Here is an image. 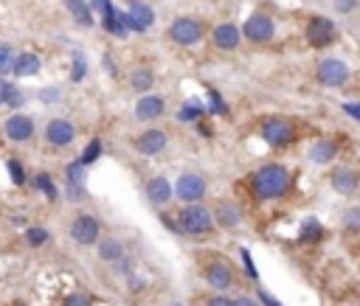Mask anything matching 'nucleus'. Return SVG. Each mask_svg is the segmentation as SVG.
I'll return each instance as SVG.
<instances>
[{"label":"nucleus","mask_w":360,"mask_h":306,"mask_svg":"<svg viewBox=\"0 0 360 306\" xmlns=\"http://www.w3.org/2000/svg\"><path fill=\"white\" fill-rule=\"evenodd\" d=\"M332 188H335L338 194H343V197L354 194V191L360 188V177H357V172H354V169H349V166H338V169L332 172Z\"/></svg>","instance_id":"obj_15"},{"label":"nucleus","mask_w":360,"mask_h":306,"mask_svg":"<svg viewBox=\"0 0 360 306\" xmlns=\"http://www.w3.org/2000/svg\"><path fill=\"white\" fill-rule=\"evenodd\" d=\"M62 306H93V303H91V298H88V295H70Z\"/></svg>","instance_id":"obj_34"},{"label":"nucleus","mask_w":360,"mask_h":306,"mask_svg":"<svg viewBox=\"0 0 360 306\" xmlns=\"http://www.w3.org/2000/svg\"><path fill=\"white\" fill-rule=\"evenodd\" d=\"M290 191V172L281 163H267L253 175V197L256 200H279Z\"/></svg>","instance_id":"obj_1"},{"label":"nucleus","mask_w":360,"mask_h":306,"mask_svg":"<svg viewBox=\"0 0 360 306\" xmlns=\"http://www.w3.org/2000/svg\"><path fill=\"white\" fill-rule=\"evenodd\" d=\"M104 29H107L110 34H116V37H124V34L130 31V17H127L124 12L110 9V12L104 15Z\"/></svg>","instance_id":"obj_22"},{"label":"nucleus","mask_w":360,"mask_h":306,"mask_svg":"<svg viewBox=\"0 0 360 306\" xmlns=\"http://www.w3.org/2000/svg\"><path fill=\"white\" fill-rule=\"evenodd\" d=\"M152 82H155V76H152V70H150V67H135V70H132L130 85H132L138 93H147V90L152 88Z\"/></svg>","instance_id":"obj_24"},{"label":"nucleus","mask_w":360,"mask_h":306,"mask_svg":"<svg viewBox=\"0 0 360 306\" xmlns=\"http://www.w3.org/2000/svg\"><path fill=\"white\" fill-rule=\"evenodd\" d=\"M26 242L31 248H40V245L48 242V231H45V227H29V231H26Z\"/></svg>","instance_id":"obj_28"},{"label":"nucleus","mask_w":360,"mask_h":306,"mask_svg":"<svg viewBox=\"0 0 360 306\" xmlns=\"http://www.w3.org/2000/svg\"><path fill=\"white\" fill-rule=\"evenodd\" d=\"M99 155H102V140H99V138H93V140H91V146L85 149V155L79 158V163H82V166H88V163H93Z\"/></svg>","instance_id":"obj_29"},{"label":"nucleus","mask_w":360,"mask_h":306,"mask_svg":"<svg viewBox=\"0 0 360 306\" xmlns=\"http://www.w3.org/2000/svg\"><path fill=\"white\" fill-rule=\"evenodd\" d=\"M135 115H138V121H152V118L164 115V99L143 93V99H138V104H135Z\"/></svg>","instance_id":"obj_17"},{"label":"nucleus","mask_w":360,"mask_h":306,"mask_svg":"<svg viewBox=\"0 0 360 306\" xmlns=\"http://www.w3.org/2000/svg\"><path fill=\"white\" fill-rule=\"evenodd\" d=\"M9 175H12V180H15L17 186H23V183H26V175H23L20 161H9Z\"/></svg>","instance_id":"obj_32"},{"label":"nucleus","mask_w":360,"mask_h":306,"mask_svg":"<svg viewBox=\"0 0 360 306\" xmlns=\"http://www.w3.org/2000/svg\"><path fill=\"white\" fill-rule=\"evenodd\" d=\"M70 239L77 245H96L102 239V222L91 214H79L70 222Z\"/></svg>","instance_id":"obj_4"},{"label":"nucleus","mask_w":360,"mask_h":306,"mask_svg":"<svg viewBox=\"0 0 360 306\" xmlns=\"http://www.w3.org/2000/svg\"><path fill=\"white\" fill-rule=\"evenodd\" d=\"M346 225L357 231V227H360V208H354V211H349V214H346Z\"/></svg>","instance_id":"obj_37"},{"label":"nucleus","mask_w":360,"mask_h":306,"mask_svg":"<svg viewBox=\"0 0 360 306\" xmlns=\"http://www.w3.org/2000/svg\"><path fill=\"white\" fill-rule=\"evenodd\" d=\"M85 56H77L74 59V70H70V79H74V82H79V79H85Z\"/></svg>","instance_id":"obj_31"},{"label":"nucleus","mask_w":360,"mask_h":306,"mask_svg":"<svg viewBox=\"0 0 360 306\" xmlns=\"http://www.w3.org/2000/svg\"><path fill=\"white\" fill-rule=\"evenodd\" d=\"M99 259L102 261H121L124 259V245L118 239H102L99 245Z\"/></svg>","instance_id":"obj_23"},{"label":"nucleus","mask_w":360,"mask_h":306,"mask_svg":"<svg viewBox=\"0 0 360 306\" xmlns=\"http://www.w3.org/2000/svg\"><path fill=\"white\" fill-rule=\"evenodd\" d=\"M214 225L226 227V231H234V227H240V225H242L240 208H237L234 202H228V200L217 202V205H214Z\"/></svg>","instance_id":"obj_14"},{"label":"nucleus","mask_w":360,"mask_h":306,"mask_svg":"<svg viewBox=\"0 0 360 306\" xmlns=\"http://www.w3.org/2000/svg\"><path fill=\"white\" fill-rule=\"evenodd\" d=\"M9 90H12V85H9L6 79H0V104H6V96H9Z\"/></svg>","instance_id":"obj_41"},{"label":"nucleus","mask_w":360,"mask_h":306,"mask_svg":"<svg viewBox=\"0 0 360 306\" xmlns=\"http://www.w3.org/2000/svg\"><path fill=\"white\" fill-rule=\"evenodd\" d=\"M335 152H338V149H335V143H332V140H318V143L310 149V158H313L315 163H321V166H324V163H329V161L335 158Z\"/></svg>","instance_id":"obj_25"},{"label":"nucleus","mask_w":360,"mask_h":306,"mask_svg":"<svg viewBox=\"0 0 360 306\" xmlns=\"http://www.w3.org/2000/svg\"><path fill=\"white\" fill-rule=\"evenodd\" d=\"M242 261H245V267H248V273L256 278V270H253V261H251V256H248V250H242Z\"/></svg>","instance_id":"obj_45"},{"label":"nucleus","mask_w":360,"mask_h":306,"mask_svg":"<svg viewBox=\"0 0 360 306\" xmlns=\"http://www.w3.org/2000/svg\"><path fill=\"white\" fill-rule=\"evenodd\" d=\"M143 191H147V200L152 205H166L175 197V188L166 177H150L147 183H143Z\"/></svg>","instance_id":"obj_13"},{"label":"nucleus","mask_w":360,"mask_h":306,"mask_svg":"<svg viewBox=\"0 0 360 306\" xmlns=\"http://www.w3.org/2000/svg\"><path fill=\"white\" fill-rule=\"evenodd\" d=\"M203 278H205L208 287L226 292V289L234 287L237 273H234V267H231L226 259H211V261H205V267H203Z\"/></svg>","instance_id":"obj_3"},{"label":"nucleus","mask_w":360,"mask_h":306,"mask_svg":"<svg viewBox=\"0 0 360 306\" xmlns=\"http://www.w3.org/2000/svg\"><path fill=\"white\" fill-rule=\"evenodd\" d=\"M175 188V197L178 200H183L186 205H194V202H200L203 197H205V180L200 177V175H194V172H186V175H180L178 177V183L172 186Z\"/></svg>","instance_id":"obj_5"},{"label":"nucleus","mask_w":360,"mask_h":306,"mask_svg":"<svg viewBox=\"0 0 360 306\" xmlns=\"http://www.w3.org/2000/svg\"><path fill=\"white\" fill-rule=\"evenodd\" d=\"M37 183L42 186V191H45V197H48V200H56V188H54V183H51V177H48V175H40V177H37Z\"/></svg>","instance_id":"obj_33"},{"label":"nucleus","mask_w":360,"mask_h":306,"mask_svg":"<svg viewBox=\"0 0 360 306\" xmlns=\"http://www.w3.org/2000/svg\"><path fill=\"white\" fill-rule=\"evenodd\" d=\"M23 102H26V99H23V93L12 88V90H9V96H6V104H12V107H23Z\"/></svg>","instance_id":"obj_36"},{"label":"nucleus","mask_w":360,"mask_h":306,"mask_svg":"<svg viewBox=\"0 0 360 306\" xmlns=\"http://www.w3.org/2000/svg\"><path fill=\"white\" fill-rule=\"evenodd\" d=\"M354 9V0H338V12H352Z\"/></svg>","instance_id":"obj_44"},{"label":"nucleus","mask_w":360,"mask_h":306,"mask_svg":"<svg viewBox=\"0 0 360 306\" xmlns=\"http://www.w3.org/2000/svg\"><path fill=\"white\" fill-rule=\"evenodd\" d=\"M93 6H96V12H102V17L113 9V6H110V0H93Z\"/></svg>","instance_id":"obj_40"},{"label":"nucleus","mask_w":360,"mask_h":306,"mask_svg":"<svg viewBox=\"0 0 360 306\" xmlns=\"http://www.w3.org/2000/svg\"><path fill=\"white\" fill-rule=\"evenodd\" d=\"M169 37L178 45H197L203 40V23L200 20H191V17H178L169 26Z\"/></svg>","instance_id":"obj_7"},{"label":"nucleus","mask_w":360,"mask_h":306,"mask_svg":"<svg viewBox=\"0 0 360 306\" xmlns=\"http://www.w3.org/2000/svg\"><path fill=\"white\" fill-rule=\"evenodd\" d=\"M231 300H234V306H256V300L248 298V295H240V298H231Z\"/></svg>","instance_id":"obj_43"},{"label":"nucleus","mask_w":360,"mask_h":306,"mask_svg":"<svg viewBox=\"0 0 360 306\" xmlns=\"http://www.w3.org/2000/svg\"><path fill=\"white\" fill-rule=\"evenodd\" d=\"M6 135L12 140H17V143H26V140L34 138V121L29 115H12L6 121Z\"/></svg>","instance_id":"obj_16"},{"label":"nucleus","mask_w":360,"mask_h":306,"mask_svg":"<svg viewBox=\"0 0 360 306\" xmlns=\"http://www.w3.org/2000/svg\"><path fill=\"white\" fill-rule=\"evenodd\" d=\"M321 234H324V227H321L315 219H307V222L302 225V239H307V242L321 239Z\"/></svg>","instance_id":"obj_27"},{"label":"nucleus","mask_w":360,"mask_h":306,"mask_svg":"<svg viewBox=\"0 0 360 306\" xmlns=\"http://www.w3.org/2000/svg\"><path fill=\"white\" fill-rule=\"evenodd\" d=\"M59 99V90H42V102H56Z\"/></svg>","instance_id":"obj_46"},{"label":"nucleus","mask_w":360,"mask_h":306,"mask_svg":"<svg viewBox=\"0 0 360 306\" xmlns=\"http://www.w3.org/2000/svg\"><path fill=\"white\" fill-rule=\"evenodd\" d=\"M343 113L352 115L354 121H360V104H343Z\"/></svg>","instance_id":"obj_38"},{"label":"nucleus","mask_w":360,"mask_h":306,"mask_svg":"<svg viewBox=\"0 0 360 306\" xmlns=\"http://www.w3.org/2000/svg\"><path fill=\"white\" fill-rule=\"evenodd\" d=\"M197 115H200V107H183V113H180V118H183V121L197 118Z\"/></svg>","instance_id":"obj_42"},{"label":"nucleus","mask_w":360,"mask_h":306,"mask_svg":"<svg viewBox=\"0 0 360 306\" xmlns=\"http://www.w3.org/2000/svg\"><path fill=\"white\" fill-rule=\"evenodd\" d=\"M205 306H234V300H231L228 295H211V298L205 300Z\"/></svg>","instance_id":"obj_35"},{"label":"nucleus","mask_w":360,"mask_h":306,"mask_svg":"<svg viewBox=\"0 0 360 306\" xmlns=\"http://www.w3.org/2000/svg\"><path fill=\"white\" fill-rule=\"evenodd\" d=\"M12 67H15V51H12V45L0 42V76L9 73Z\"/></svg>","instance_id":"obj_26"},{"label":"nucleus","mask_w":360,"mask_h":306,"mask_svg":"<svg viewBox=\"0 0 360 306\" xmlns=\"http://www.w3.org/2000/svg\"><path fill=\"white\" fill-rule=\"evenodd\" d=\"M12 70H15V76H20V79L37 76V70H40V56H37V54H17Z\"/></svg>","instance_id":"obj_20"},{"label":"nucleus","mask_w":360,"mask_h":306,"mask_svg":"<svg viewBox=\"0 0 360 306\" xmlns=\"http://www.w3.org/2000/svg\"><path fill=\"white\" fill-rule=\"evenodd\" d=\"M262 138L270 143V146H287L293 138H296V129H293V124L287 121V118H267L265 124H262Z\"/></svg>","instance_id":"obj_6"},{"label":"nucleus","mask_w":360,"mask_h":306,"mask_svg":"<svg viewBox=\"0 0 360 306\" xmlns=\"http://www.w3.org/2000/svg\"><path fill=\"white\" fill-rule=\"evenodd\" d=\"M307 40H310V45H315V48H327V45L335 40V23L327 20V17H313V20L307 23Z\"/></svg>","instance_id":"obj_11"},{"label":"nucleus","mask_w":360,"mask_h":306,"mask_svg":"<svg viewBox=\"0 0 360 306\" xmlns=\"http://www.w3.org/2000/svg\"><path fill=\"white\" fill-rule=\"evenodd\" d=\"M166 143H169V135L164 129H147L135 138V152H141V155H158V152L166 149Z\"/></svg>","instance_id":"obj_12"},{"label":"nucleus","mask_w":360,"mask_h":306,"mask_svg":"<svg viewBox=\"0 0 360 306\" xmlns=\"http://www.w3.org/2000/svg\"><path fill=\"white\" fill-rule=\"evenodd\" d=\"M74 138H77V127L70 124V121H65V118L48 121V127H45V140H48L51 146L65 149V146L74 143Z\"/></svg>","instance_id":"obj_8"},{"label":"nucleus","mask_w":360,"mask_h":306,"mask_svg":"<svg viewBox=\"0 0 360 306\" xmlns=\"http://www.w3.org/2000/svg\"><path fill=\"white\" fill-rule=\"evenodd\" d=\"M273 31H276V26H273V20H270L267 15H253V17H248V23L242 26V34H245L251 42H270V40H273Z\"/></svg>","instance_id":"obj_9"},{"label":"nucleus","mask_w":360,"mask_h":306,"mask_svg":"<svg viewBox=\"0 0 360 306\" xmlns=\"http://www.w3.org/2000/svg\"><path fill=\"white\" fill-rule=\"evenodd\" d=\"M127 17H130V29L132 31H147L155 23V12L150 6H143V3H135Z\"/></svg>","instance_id":"obj_19"},{"label":"nucleus","mask_w":360,"mask_h":306,"mask_svg":"<svg viewBox=\"0 0 360 306\" xmlns=\"http://www.w3.org/2000/svg\"><path fill=\"white\" fill-rule=\"evenodd\" d=\"M178 231L180 236H189V239H205L214 234V214L211 208L194 202V205H183L178 211Z\"/></svg>","instance_id":"obj_2"},{"label":"nucleus","mask_w":360,"mask_h":306,"mask_svg":"<svg viewBox=\"0 0 360 306\" xmlns=\"http://www.w3.org/2000/svg\"><path fill=\"white\" fill-rule=\"evenodd\" d=\"M242 40V29H237L234 23H223L214 29V45L223 48V51H234Z\"/></svg>","instance_id":"obj_18"},{"label":"nucleus","mask_w":360,"mask_h":306,"mask_svg":"<svg viewBox=\"0 0 360 306\" xmlns=\"http://www.w3.org/2000/svg\"><path fill=\"white\" fill-rule=\"evenodd\" d=\"M65 6H68L70 17H74L79 26H85V29L93 26V15H91V6L85 3V0H65Z\"/></svg>","instance_id":"obj_21"},{"label":"nucleus","mask_w":360,"mask_h":306,"mask_svg":"<svg viewBox=\"0 0 360 306\" xmlns=\"http://www.w3.org/2000/svg\"><path fill=\"white\" fill-rule=\"evenodd\" d=\"M259 300H262L265 306H279V303H276V300H273V298H270L267 292H259Z\"/></svg>","instance_id":"obj_47"},{"label":"nucleus","mask_w":360,"mask_h":306,"mask_svg":"<svg viewBox=\"0 0 360 306\" xmlns=\"http://www.w3.org/2000/svg\"><path fill=\"white\" fill-rule=\"evenodd\" d=\"M82 177H85V166L79 163V161H74V163H70L68 166V180H70V186H82Z\"/></svg>","instance_id":"obj_30"},{"label":"nucleus","mask_w":360,"mask_h":306,"mask_svg":"<svg viewBox=\"0 0 360 306\" xmlns=\"http://www.w3.org/2000/svg\"><path fill=\"white\" fill-rule=\"evenodd\" d=\"M211 113H226V104L220 102V96H217V93L211 96Z\"/></svg>","instance_id":"obj_39"},{"label":"nucleus","mask_w":360,"mask_h":306,"mask_svg":"<svg viewBox=\"0 0 360 306\" xmlns=\"http://www.w3.org/2000/svg\"><path fill=\"white\" fill-rule=\"evenodd\" d=\"M346 79H349V67H346L341 59H327V62H321V67H318V82H321V85H327V88H341V85H346Z\"/></svg>","instance_id":"obj_10"}]
</instances>
